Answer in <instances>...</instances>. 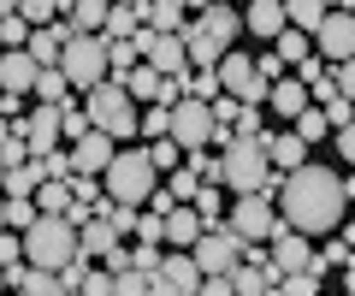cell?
I'll use <instances>...</instances> for the list:
<instances>
[{
	"instance_id": "1",
	"label": "cell",
	"mask_w": 355,
	"mask_h": 296,
	"mask_svg": "<svg viewBox=\"0 0 355 296\" xmlns=\"http://www.w3.org/2000/svg\"><path fill=\"white\" fill-rule=\"evenodd\" d=\"M279 214L296 232L326 237V232H338L343 214H349V184H343V172L302 160L296 172H279Z\"/></svg>"
},
{
	"instance_id": "2",
	"label": "cell",
	"mask_w": 355,
	"mask_h": 296,
	"mask_svg": "<svg viewBox=\"0 0 355 296\" xmlns=\"http://www.w3.org/2000/svg\"><path fill=\"white\" fill-rule=\"evenodd\" d=\"M219 184L237 190V195H249V190L279 195V172L266 160V137H237V130H231V137L219 142Z\"/></svg>"
},
{
	"instance_id": "3",
	"label": "cell",
	"mask_w": 355,
	"mask_h": 296,
	"mask_svg": "<svg viewBox=\"0 0 355 296\" xmlns=\"http://www.w3.org/2000/svg\"><path fill=\"white\" fill-rule=\"evenodd\" d=\"M101 184H107V195H113V202H125V207H148V195L160 190V166H154L148 148H119Z\"/></svg>"
},
{
	"instance_id": "4",
	"label": "cell",
	"mask_w": 355,
	"mask_h": 296,
	"mask_svg": "<svg viewBox=\"0 0 355 296\" xmlns=\"http://www.w3.org/2000/svg\"><path fill=\"white\" fill-rule=\"evenodd\" d=\"M77 255H83V243H77V225L65 214H42L24 232V261L30 267H53L60 272L65 261H77Z\"/></svg>"
},
{
	"instance_id": "5",
	"label": "cell",
	"mask_w": 355,
	"mask_h": 296,
	"mask_svg": "<svg viewBox=\"0 0 355 296\" xmlns=\"http://www.w3.org/2000/svg\"><path fill=\"white\" fill-rule=\"evenodd\" d=\"M89 119H95V130H107V137H142L137 95H130L119 78H107V83L89 89Z\"/></svg>"
},
{
	"instance_id": "6",
	"label": "cell",
	"mask_w": 355,
	"mask_h": 296,
	"mask_svg": "<svg viewBox=\"0 0 355 296\" xmlns=\"http://www.w3.org/2000/svg\"><path fill=\"white\" fill-rule=\"evenodd\" d=\"M60 65H65V78H71V89H95V83H107V71H113L107 36H101V30H77V36L65 42Z\"/></svg>"
},
{
	"instance_id": "7",
	"label": "cell",
	"mask_w": 355,
	"mask_h": 296,
	"mask_svg": "<svg viewBox=\"0 0 355 296\" xmlns=\"http://www.w3.org/2000/svg\"><path fill=\"white\" fill-rule=\"evenodd\" d=\"M225 225L243 237V243H272V232L284 225V214H279V195H266V190L237 195V202H231V214H225Z\"/></svg>"
},
{
	"instance_id": "8",
	"label": "cell",
	"mask_w": 355,
	"mask_h": 296,
	"mask_svg": "<svg viewBox=\"0 0 355 296\" xmlns=\"http://www.w3.org/2000/svg\"><path fill=\"white\" fill-rule=\"evenodd\" d=\"M219 83H225V95H237V101H249V107H261L266 95H272V83L261 78L254 53H243V48H225V60H219Z\"/></svg>"
},
{
	"instance_id": "9",
	"label": "cell",
	"mask_w": 355,
	"mask_h": 296,
	"mask_svg": "<svg viewBox=\"0 0 355 296\" xmlns=\"http://www.w3.org/2000/svg\"><path fill=\"white\" fill-rule=\"evenodd\" d=\"M137 48L142 60L154 65V71H166V78H178V71H190V48H184V30H137Z\"/></svg>"
},
{
	"instance_id": "10",
	"label": "cell",
	"mask_w": 355,
	"mask_h": 296,
	"mask_svg": "<svg viewBox=\"0 0 355 296\" xmlns=\"http://www.w3.org/2000/svg\"><path fill=\"white\" fill-rule=\"evenodd\" d=\"M196 261H202V272H231L243 261V237L231 232V225H207L202 237H196V249H190Z\"/></svg>"
},
{
	"instance_id": "11",
	"label": "cell",
	"mask_w": 355,
	"mask_h": 296,
	"mask_svg": "<svg viewBox=\"0 0 355 296\" xmlns=\"http://www.w3.org/2000/svg\"><path fill=\"white\" fill-rule=\"evenodd\" d=\"M314 53H326L331 65L355 60V12H349V6H338V12H326V24L314 30Z\"/></svg>"
},
{
	"instance_id": "12",
	"label": "cell",
	"mask_w": 355,
	"mask_h": 296,
	"mask_svg": "<svg viewBox=\"0 0 355 296\" xmlns=\"http://www.w3.org/2000/svg\"><path fill=\"white\" fill-rule=\"evenodd\" d=\"M160 296H202V261L190 249H178V255L160 261Z\"/></svg>"
},
{
	"instance_id": "13",
	"label": "cell",
	"mask_w": 355,
	"mask_h": 296,
	"mask_svg": "<svg viewBox=\"0 0 355 296\" xmlns=\"http://www.w3.org/2000/svg\"><path fill=\"white\" fill-rule=\"evenodd\" d=\"M308 261H314V249H308V232H296V225H279V232H272V267H279V279H284V272H302Z\"/></svg>"
},
{
	"instance_id": "14",
	"label": "cell",
	"mask_w": 355,
	"mask_h": 296,
	"mask_svg": "<svg viewBox=\"0 0 355 296\" xmlns=\"http://www.w3.org/2000/svg\"><path fill=\"white\" fill-rule=\"evenodd\" d=\"M284 24H291L284 0H249V6H243V30H249L254 42H279Z\"/></svg>"
},
{
	"instance_id": "15",
	"label": "cell",
	"mask_w": 355,
	"mask_h": 296,
	"mask_svg": "<svg viewBox=\"0 0 355 296\" xmlns=\"http://www.w3.org/2000/svg\"><path fill=\"white\" fill-rule=\"evenodd\" d=\"M71 36H77L71 18H53V24H36V30H30L24 48L36 53V65H60V53H65V42H71Z\"/></svg>"
},
{
	"instance_id": "16",
	"label": "cell",
	"mask_w": 355,
	"mask_h": 296,
	"mask_svg": "<svg viewBox=\"0 0 355 296\" xmlns=\"http://www.w3.org/2000/svg\"><path fill=\"white\" fill-rule=\"evenodd\" d=\"M119 137H107V130H89V137H77V148H71V166L77 172H95V178H107V166H113V148Z\"/></svg>"
},
{
	"instance_id": "17",
	"label": "cell",
	"mask_w": 355,
	"mask_h": 296,
	"mask_svg": "<svg viewBox=\"0 0 355 296\" xmlns=\"http://www.w3.org/2000/svg\"><path fill=\"white\" fill-rule=\"evenodd\" d=\"M24 137H30V155H48L53 142L65 137V119H60V107H53V101H36V113L24 119Z\"/></svg>"
},
{
	"instance_id": "18",
	"label": "cell",
	"mask_w": 355,
	"mask_h": 296,
	"mask_svg": "<svg viewBox=\"0 0 355 296\" xmlns=\"http://www.w3.org/2000/svg\"><path fill=\"white\" fill-rule=\"evenodd\" d=\"M36 53L30 48H0V89H18V95H30L36 89Z\"/></svg>"
},
{
	"instance_id": "19",
	"label": "cell",
	"mask_w": 355,
	"mask_h": 296,
	"mask_svg": "<svg viewBox=\"0 0 355 296\" xmlns=\"http://www.w3.org/2000/svg\"><path fill=\"white\" fill-rule=\"evenodd\" d=\"M266 160H272V172H296L308 160V137H296L291 130H266Z\"/></svg>"
},
{
	"instance_id": "20",
	"label": "cell",
	"mask_w": 355,
	"mask_h": 296,
	"mask_svg": "<svg viewBox=\"0 0 355 296\" xmlns=\"http://www.w3.org/2000/svg\"><path fill=\"white\" fill-rule=\"evenodd\" d=\"M266 107H272L279 119H296L302 107H314V89H308V83L296 78V71H284V78L272 83V95H266Z\"/></svg>"
},
{
	"instance_id": "21",
	"label": "cell",
	"mask_w": 355,
	"mask_h": 296,
	"mask_svg": "<svg viewBox=\"0 0 355 296\" xmlns=\"http://www.w3.org/2000/svg\"><path fill=\"white\" fill-rule=\"evenodd\" d=\"M202 232H207V219L196 214V202H178L172 214H166V243H172V249H196Z\"/></svg>"
},
{
	"instance_id": "22",
	"label": "cell",
	"mask_w": 355,
	"mask_h": 296,
	"mask_svg": "<svg viewBox=\"0 0 355 296\" xmlns=\"http://www.w3.org/2000/svg\"><path fill=\"white\" fill-rule=\"evenodd\" d=\"M184 48H190V65H219L231 42H219L214 30L202 24V18H190V24H184Z\"/></svg>"
},
{
	"instance_id": "23",
	"label": "cell",
	"mask_w": 355,
	"mask_h": 296,
	"mask_svg": "<svg viewBox=\"0 0 355 296\" xmlns=\"http://www.w3.org/2000/svg\"><path fill=\"white\" fill-rule=\"evenodd\" d=\"M119 237H125V232H119L113 219H107V214H95V219H83L77 243H83V255H89V261H101L107 249H119Z\"/></svg>"
},
{
	"instance_id": "24",
	"label": "cell",
	"mask_w": 355,
	"mask_h": 296,
	"mask_svg": "<svg viewBox=\"0 0 355 296\" xmlns=\"http://www.w3.org/2000/svg\"><path fill=\"white\" fill-rule=\"evenodd\" d=\"M202 24L214 30L219 42H231V48H237V42H243V12H237V6H231V0H214V6H207V12H202Z\"/></svg>"
},
{
	"instance_id": "25",
	"label": "cell",
	"mask_w": 355,
	"mask_h": 296,
	"mask_svg": "<svg viewBox=\"0 0 355 296\" xmlns=\"http://www.w3.org/2000/svg\"><path fill=\"white\" fill-rule=\"evenodd\" d=\"M142 24L148 30H184V0H142Z\"/></svg>"
},
{
	"instance_id": "26",
	"label": "cell",
	"mask_w": 355,
	"mask_h": 296,
	"mask_svg": "<svg viewBox=\"0 0 355 296\" xmlns=\"http://www.w3.org/2000/svg\"><path fill=\"white\" fill-rule=\"evenodd\" d=\"M36 101H53V107H65V95H71V78H65V65H42L36 71Z\"/></svg>"
},
{
	"instance_id": "27",
	"label": "cell",
	"mask_w": 355,
	"mask_h": 296,
	"mask_svg": "<svg viewBox=\"0 0 355 296\" xmlns=\"http://www.w3.org/2000/svg\"><path fill=\"white\" fill-rule=\"evenodd\" d=\"M137 30H142V6H107V24H101L107 42H125V36H137Z\"/></svg>"
},
{
	"instance_id": "28",
	"label": "cell",
	"mask_w": 355,
	"mask_h": 296,
	"mask_svg": "<svg viewBox=\"0 0 355 296\" xmlns=\"http://www.w3.org/2000/svg\"><path fill=\"white\" fill-rule=\"evenodd\" d=\"M291 125H296V137H308V148H314V142H331V119H326V107H320V101L302 107Z\"/></svg>"
},
{
	"instance_id": "29",
	"label": "cell",
	"mask_w": 355,
	"mask_h": 296,
	"mask_svg": "<svg viewBox=\"0 0 355 296\" xmlns=\"http://www.w3.org/2000/svg\"><path fill=\"white\" fill-rule=\"evenodd\" d=\"M71 202H77L71 178H42V190H36V207H42V214H65Z\"/></svg>"
},
{
	"instance_id": "30",
	"label": "cell",
	"mask_w": 355,
	"mask_h": 296,
	"mask_svg": "<svg viewBox=\"0 0 355 296\" xmlns=\"http://www.w3.org/2000/svg\"><path fill=\"white\" fill-rule=\"evenodd\" d=\"M284 12H291V24H296V30H308V36H314V30L326 24L331 6H326V0H284Z\"/></svg>"
},
{
	"instance_id": "31",
	"label": "cell",
	"mask_w": 355,
	"mask_h": 296,
	"mask_svg": "<svg viewBox=\"0 0 355 296\" xmlns=\"http://www.w3.org/2000/svg\"><path fill=\"white\" fill-rule=\"evenodd\" d=\"M107 53H113V71H107V78H119V83H125L130 71L142 65V48H137V36H125V42H107Z\"/></svg>"
},
{
	"instance_id": "32",
	"label": "cell",
	"mask_w": 355,
	"mask_h": 296,
	"mask_svg": "<svg viewBox=\"0 0 355 296\" xmlns=\"http://www.w3.org/2000/svg\"><path fill=\"white\" fill-rule=\"evenodd\" d=\"M107 6H113V0H71L65 18H71L77 30H101V24H107Z\"/></svg>"
},
{
	"instance_id": "33",
	"label": "cell",
	"mask_w": 355,
	"mask_h": 296,
	"mask_svg": "<svg viewBox=\"0 0 355 296\" xmlns=\"http://www.w3.org/2000/svg\"><path fill=\"white\" fill-rule=\"evenodd\" d=\"M36 219H42L36 195H6V225H12V232H30Z\"/></svg>"
},
{
	"instance_id": "34",
	"label": "cell",
	"mask_w": 355,
	"mask_h": 296,
	"mask_svg": "<svg viewBox=\"0 0 355 296\" xmlns=\"http://www.w3.org/2000/svg\"><path fill=\"white\" fill-rule=\"evenodd\" d=\"M148 155H154V166H160V172H172L178 160L190 155V148H184V142H178L172 130H166V137H148Z\"/></svg>"
},
{
	"instance_id": "35",
	"label": "cell",
	"mask_w": 355,
	"mask_h": 296,
	"mask_svg": "<svg viewBox=\"0 0 355 296\" xmlns=\"http://www.w3.org/2000/svg\"><path fill=\"white\" fill-rule=\"evenodd\" d=\"M308 48H314V36H308V30H296V24H284V30H279V53H284L291 65H302V60H308Z\"/></svg>"
},
{
	"instance_id": "36",
	"label": "cell",
	"mask_w": 355,
	"mask_h": 296,
	"mask_svg": "<svg viewBox=\"0 0 355 296\" xmlns=\"http://www.w3.org/2000/svg\"><path fill=\"white\" fill-rule=\"evenodd\" d=\"M30 30H36V24H30L24 12H12V18H0V48H24V42H30Z\"/></svg>"
},
{
	"instance_id": "37",
	"label": "cell",
	"mask_w": 355,
	"mask_h": 296,
	"mask_svg": "<svg viewBox=\"0 0 355 296\" xmlns=\"http://www.w3.org/2000/svg\"><path fill=\"white\" fill-rule=\"evenodd\" d=\"M166 130H172V107L148 101V113H142V137H166Z\"/></svg>"
},
{
	"instance_id": "38",
	"label": "cell",
	"mask_w": 355,
	"mask_h": 296,
	"mask_svg": "<svg viewBox=\"0 0 355 296\" xmlns=\"http://www.w3.org/2000/svg\"><path fill=\"white\" fill-rule=\"evenodd\" d=\"M77 290H89V296H119V279H113V272H83V279H77Z\"/></svg>"
},
{
	"instance_id": "39",
	"label": "cell",
	"mask_w": 355,
	"mask_h": 296,
	"mask_svg": "<svg viewBox=\"0 0 355 296\" xmlns=\"http://www.w3.org/2000/svg\"><path fill=\"white\" fill-rule=\"evenodd\" d=\"M18 261H24V232H18V237H12V225H6V232H0V267L12 272V267H18Z\"/></svg>"
},
{
	"instance_id": "40",
	"label": "cell",
	"mask_w": 355,
	"mask_h": 296,
	"mask_svg": "<svg viewBox=\"0 0 355 296\" xmlns=\"http://www.w3.org/2000/svg\"><path fill=\"white\" fill-rule=\"evenodd\" d=\"M60 119H65V137H89V130H95L89 107H60Z\"/></svg>"
},
{
	"instance_id": "41",
	"label": "cell",
	"mask_w": 355,
	"mask_h": 296,
	"mask_svg": "<svg viewBox=\"0 0 355 296\" xmlns=\"http://www.w3.org/2000/svg\"><path fill=\"white\" fill-rule=\"evenodd\" d=\"M326 119H331V130L349 125V119H355V101H349V95H331V101H326Z\"/></svg>"
},
{
	"instance_id": "42",
	"label": "cell",
	"mask_w": 355,
	"mask_h": 296,
	"mask_svg": "<svg viewBox=\"0 0 355 296\" xmlns=\"http://www.w3.org/2000/svg\"><path fill=\"white\" fill-rule=\"evenodd\" d=\"M331 142H338L343 166H355V119H349V125H338V130H331Z\"/></svg>"
},
{
	"instance_id": "43",
	"label": "cell",
	"mask_w": 355,
	"mask_h": 296,
	"mask_svg": "<svg viewBox=\"0 0 355 296\" xmlns=\"http://www.w3.org/2000/svg\"><path fill=\"white\" fill-rule=\"evenodd\" d=\"M254 65H261V78H266V83H279V78H284V65H291V60H284V53L272 48V53H261Z\"/></svg>"
},
{
	"instance_id": "44",
	"label": "cell",
	"mask_w": 355,
	"mask_h": 296,
	"mask_svg": "<svg viewBox=\"0 0 355 296\" xmlns=\"http://www.w3.org/2000/svg\"><path fill=\"white\" fill-rule=\"evenodd\" d=\"M231 130H237V137H266V130H261V113H254L249 101H243V113H237V125H231Z\"/></svg>"
},
{
	"instance_id": "45",
	"label": "cell",
	"mask_w": 355,
	"mask_h": 296,
	"mask_svg": "<svg viewBox=\"0 0 355 296\" xmlns=\"http://www.w3.org/2000/svg\"><path fill=\"white\" fill-rule=\"evenodd\" d=\"M196 214H202V219L219 214V190H214V184H202V190H196Z\"/></svg>"
},
{
	"instance_id": "46",
	"label": "cell",
	"mask_w": 355,
	"mask_h": 296,
	"mask_svg": "<svg viewBox=\"0 0 355 296\" xmlns=\"http://www.w3.org/2000/svg\"><path fill=\"white\" fill-rule=\"evenodd\" d=\"M331 78H338V95H349V101H355V60L331 65Z\"/></svg>"
},
{
	"instance_id": "47",
	"label": "cell",
	"mask_w": 355,
	"mask_h": 296,
	"mask_svg": "<svg viewBox=\"0 0 355 296\" xmlns=\"http://www.w3.org/2000/svg\"><path fill=\"white\" fill-rule=\"evenodd\" d=\"M18 12V0H0V18H12Z\"/></svg>"
},
{
	"instance_id": "48",
	"label": "cell",
	"mask_w": 355,
	"mask_h": 296,
	"mask_svg": "<svg viewBox=\"0 0 355 296\" xmlns=\"http://www.w3.org/2000/svg\"><path fill=\"white\" fill-rule=\"evenodd\" d=\"M184 6H196V12H207V6H214V0H184Z\"/></svg>"
},
{
	"instance_id": "49",
	"label": "cell",
	"mask_w": 355,
	"mask_h": 296,
	"mask_svg": "<svg viewBox=\"0 0 355 296\" xmlns=\"http://www.w3.org/2000/svg\"><path fill=\"white\" fill-rule=\"evenodd\" d=\"M326 6H331V12H338V6H349V0H326Z\"/></svg>"
},
{
	"instance_id": "50",
	"label": "cell",
	"mask_w": 355,
	"mask_h": 296,
	"mask_svg": "<svg viewBox=\"0 0 355 296\" xmlns=\"http://www.w3.org/2000/svg\"><path fill=\"white\" fill-rule=\"evenodd\" d=\"M0 190H6V160H0Z\"/></svg>"
},
{
	"instance_id": "51",
	"label": "cell",
	"mask_w": 355,
	"mask_h": 296,
	"mask_svg": "<svg viewBox=\"0 0 355 296\" xmlns=\"http://www.w3.org/2000/svg\"><path fill=\"white\" fill-rule=\"evenodd\" d=\"M113 6H142V0H113Z\"/></svg>"
},
{
	"instance_id": "52",
	"label": "cell",
	"mask_w": 355,
	"mask_h": 296,
	"mask_svg": "<svg viewBox=\"0 0 355 296\" xmlns=\"http://www.w3.org/2000/svg\"><path fill=\"white\" fill-rule=\"evenodd\" d=\"M0 290H6V267H0Z\"/></svg>"
}]
</instances>
